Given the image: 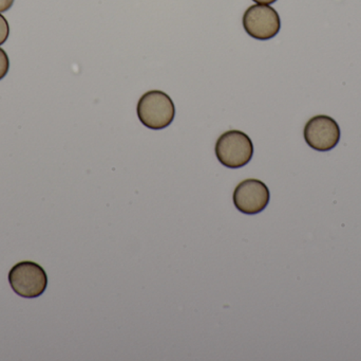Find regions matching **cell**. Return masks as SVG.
Returning <instances> with one entry per match:
<instances>
[{
	"mask_svg": "<svg viewBox=\"0 0 361 361\" xmlns=\"http://www.w3.org/2000/svg\"><path fill=\"white\" fill-rule=\"evenodd\" d=\"M303 135L310 148L318 152H329L339 143L341 127L334 119L319 114L307 121Z\"/></svg>",
	"mask_w": 361,
	"mask_h": 361,
	"instance_id": "5b68a950",
	"label": "cell"
},
{
	"mask_svg": "<svg viewBox=\"0 0 361 361\" xmlns=\"http://www.w3.org/2000/svg\"><path fill=\"white\" fill-rule=\"evenodd\" d=\"M254 144L243 131H225L216 143V156L229 169H240L252 160Z\"/></svg>",
	"mask_w": 361,
	"mask_h": 361,
	"instance_id": "3957f363",
	"label": "cell"
},
{
	"mask_svg": "<svg viewBox=\"0 0 361 361\" xmlns=\"http://www.w3.org/2000/svg\"><path fill=\"white\" fill-rule=\"evenodd\" d=\"M14 4V0H0V13L6 12Z\"/></svg>",
	"mask_w": 361,
	"mask_h": 361,
	"instance_id": "9c48e42d",
	"label": "cell"
},
{
	"mask_svg": "<svg viewBox=\"0 0 361 361\" xmlns=\"http://www.w3.org/2000/svg\"><path fill=\"white\" fill-rule=\"evenodd\" d=\"M137 114L142 124L148 129L160 131L173 123L176 116L175 104L164 91L150 90L139 100Z\"/></svg>",
	"mask_w": 361,
	"mask_h": 361,
	"instance_id": "6da1fadb",
	"label": "cell"
},
{
	"mask_svg": "<svg viewBox=\"0 0 361 361\" xmlns=\"http://www.w3.org/2000/svg\"><path fill=\"white\" fill-rule=\"evenodd\" d=\"M8 34H10V27H8V20L4 15L0 14V46L6 42Z\"/></svg>",
	"mask_w": 361,
	"mask_h": 361,
	"instance_id": "ba28073f",
	"label": "cell"
},
{
	"mask_svg": "<svg viewBox=\"0 0 361 361\" xmlns=\"http://www.w3.org/2000/svg\"><path fill=\"white\" fill-rule=\"evenodd\" d=\"M243 28L248 35L259 40L275 37L281 28L279 14L269 4H254L243 15Z\"/></svg>",
	"mask_w": 361,
	"mask_h": 361,
	"instance_id": "277c9868",
	"label": "cell"
},
{
	"mask_svg": "<svg viewBox=\"0 0 361 361\" xmlns=\"http://www.w3.org/2000/svg\"><path fill=\"white\" fill-rule=\"evenodd\" d=\"M8 283L15 294L27 299L38 298L46 292L48 276L37 263H17L8 273Z\"/></svg>",
	"mask_w": 361,
	"mask_h": 361,
	"instance_id": "7a4b0ae2",
	"label": "cell"
},
{
	"mask_svg": "<svg viewBox=\"0 0 361 361\" xmlns=\"http://www.w3.org/2000/svg\"><path fill=\"white\" fill-rule=\"evenodd\" d=\"M271 193L264 182L258 179H245L235 187L233 203L240 212L248 215L260 213L267 207Z\"/></svg>",
	"mask_w": 361,
	"mask_h": 361,
	"instance_id": "8992f818",
	"label": "cell"
},
{
	"mask_svg": "<svg viewBox=\"0 0 361 361\" xmlns=\"http://www.w3.org/2000/svg\"><path fill=\"white\" fill-rule=\"evenodd\" d=\"M10 68V59L4 49L0 48V81L6 78Z\"/></svg>",
	"mask_w": 361,
	"mask_h": 361,
	"instance_id": "52a82bcc",
	"label": "cell"
},
{
	"mask_svg": "<svg viewBox=\"0 0 361 361\" xmlns=\"http://www.w3.org/2000/svg\"><path fill=\"white\" fill-rule=\"evenodd\" d=\"M252 1L258 4H269H269H274V2L277 1V0H252Z\"/></svg>",
	"mask_w": 361,
	"mask_h": 361,
	"instance_id": "30bf717a",
	"label": "cell"
}]
</instances>
